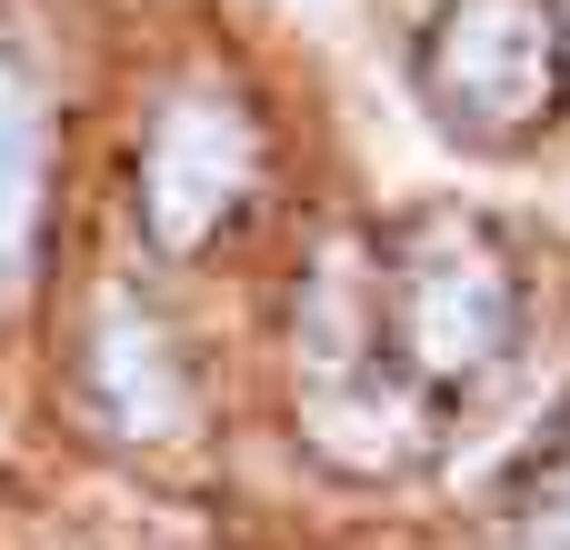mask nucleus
I'll return each instance as SVG.
<instances>
[{
    "instance_id": "obj_1",
    "label": "nucleus",
    "mask_w": 570,
    "mask_h": 550,
    "mask_svg": "<svg viewBox=\"0 0 570 550\" xmlns=\"http://www.w3.org/2000/svg\"><path fill=\"white\" fill-rule=\"evenodd\" d=\"M441 100L471 130H531L561 90V20L551 0H461L431 50Z\"/></svg>"
},
{
    "instance_id": "obj_3",
    "label": "nucleus",
    "mask_w": 570,
    "mask_h": 550,
    "mask_svg": "<svg viewBox=\"0 0 570 550\" xmlns=\"http://www.w3.org/2000/svg\"><path fill=\"white\" fill-rule=\"evenodd\" d=\"M240 190H250V120L230 100H180L160 120V140H150V170H140V200H150L160 251L210 240Z\"/></svg>"
},
{
    "instance_id": "obj_6",
    "label": "nucleus",
    "mask_w": 570,
    "mask_h": 550,
    "mask_svg": "<svg viewBox=\"0 0 570 550\" xmlns=\"http://www.w3.org/2000/svg\"><path fill=\"white\" fill-rule=\"evenodd\" d=\"M40 230V100L20 70H0V281L20 271Z\"/></svg>"
},
{
    "instance_id": "obj_5",
    "label": "nucleus",
    "mask_w": 570,
    "mask_h": 550,
    "mask_svg": "<svg viewBox=\"0 0 570 550\" xmlns=\"http://www.w3.org/2000/svg\"><path fill=\"white\" fill-rule=\"evenodd\" d=\"M100 341H90V371H100V401H110V421L130 431V441H160V431H180V411H190V391H180V361H170V341L130 311V301H100V321H90Z\"/></svg>"
},
{
    "instance_id": "obj_4",
    "label": "nucleus",
    "mask_w": 570,
    "mask_h": 550,
    "mask_svg": "<svg viewBox=\"0 0 570 550\" xmlns=\"http://www.w3.org/2000/svg\"><path fill=\"white\" fill-rule=\"evenodd\" d=\"M311 441L351 471H381L411 451V391L371 361L361 311H351V331L331 311H311Z\"/></svg>"
},
{
    "instance_id": "obj_2",
    "label": "nucleus",
    "mask_w": 570,
    "mask_h": 550,
    "mask_svg": "<svg viewBox=\"0 0 570 550\" xmlns=\"http://www.w3.org/2000/svg\"><path fill=\"white\" fill-rule=\"evenodd\" d=\"M401 331H411V361H421L431 381L481 371V361L501 351V331H511V281H501V261H491L481 240H461V230L421 240V261H411V281H401Z\"/></svg>"
},
{
    "instance_id": "obj_7",
    "label": "nucleus",
    "mask_w": 570,
    "mask_h": 550,
    "mask_svg": "<svg viewBox=\"0 0 570 550\" xmlns=\"http://www.w3.org/2000/svg\"><path fill=\"white\" fill-rule=\"evenodd\" d=\"M551 541H561V550H570V511H561V521H551Z\"/></svg>"
}]
</instances>
